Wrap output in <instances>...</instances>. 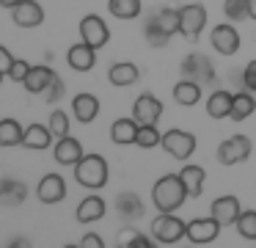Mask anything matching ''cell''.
Wrapping results in <instances>:
<instances>
[{"label": "cell", "instance_id": "obj_33", "mask_svg": "<svg viewBox=\"0 0 256 248\" xmlns=\"http://www.w3.org/2000/svg\"><path fill=\"white\" fill-rule=\"evenodd\" d=\"M154 17H157V22L166 28L168 36H176L179 28H182V20H179V9H171V6H166V9H160Z\"/></svg>", "mask_w": 256, "mask_h": 248}, {"label": "cell", "instance_id": "obj_7", "mask_svg": "<svg viewBox=\"0 0 256 248\" xmlns=\"http://www.w3.org/2000/svg\"><path fill=\"white\" fill-rule=\"evenodd\" d=\"M179 20H182L179 33H182L184 39H190V42H196V39L201 36V31H204V25H206V9L201 3H188V6L179 9Z\"/></svg>", "mask_w": 256, "mask_h": 248}, {"label": "cell", "instance_id": "obj_23", "mask_svg": "<svg viewBox=\"0 0 256 248\" xmlns=\"http://www.w3.org/2000/svg\"><path fill=\"white\" fill-rule=\"evenodd\" d=\"M232 99H234V94H228L226 88H215L206 97V116L210 119H228V113H232Z\"/></svg>", "mask_w": 256, "mask_h": 248}, {"label": "cell", "instance_id": "obj_41", "mask_svg": "<svg viewBox=\"0 0 256 248\" xmlns=\"http://www.w3.org/2000/svg\"><path fill=\"white\" fill-rule=\"evenodd\" d=\"M17 64V58H14L12 53H8V47H0V75L8 77V72H12V66Z\"/></svg>", "mask_w": 256, "mask_h": 248}, {"label": "cell", "instance_id": "obj_3", "mask_svg": "<svg viewBox=\"0 0 256 248\" xmlns=\"http://www.w3.org/2000/svg\"><path fill=\"white\" fill-rule=\"evenodd\" d=\"M184 231H188V223H184L182 218H176L174 212H160L152 220V237H154V242H160V245H174V242H179L184 237Z\"/></svg>", "mask_w": 256, "mask_h": 248}, {"label": "cell", "instance_id": "obj_32", "mask_svg": "<svg viewBox=\"0 0 256 248\" xmlns=\"http://www.w3.org/2000/svg\"><path fill=\"white\" fill-rule=\"evenodd\" d=\"M116 240H118V245H122V248H154V242H152L146 234H140L138 229H132V226L118 231Z\"/></svg>", "mask_w": 256, "mask_h": 248}, {"label": "cell", "instance_id": "obj_18", "mask_svg": "<svg viewBox=\"0 0 256 248\" xmlns=\"http://www.w3.org/2000/svg\"><path fill=\"white\" fill-rule=\"evenodd\" d=\"M66 61L74 72H91L96 64V47H91L88 42H80V44H72L66 53Z\"/></svg>", "mask_w": 256, "mask_h": 248}, {"label": "cell", "instance_id": "obj_40", "mask_svg": "<svg viewBox=\"0 0 256 248\" xmlns=\"http://www.w3.org/2000/svg\"><path fill=\"white\" fill-rule=\"evenodd\" d=\"M61 97H64V80H61V77H56V80L50 83V88L44 91V99H47L50 105H56Z\"/></svg>", "mask_w": 256, "mask_h": 248}, {"label": "cell", "instance_id": "obj_16", "mask_svg": "<svg viewBox=\"0 0 256 248\" xmlns=\"http://www.w3.org/2000/svg\"><path fill=\"white\" fill-rule=\"evenodd\" d=\"M56 77H58V72L52 69V66L36 64V66H30V72H28V77H25L22 86H25V91H28V94H44Z\"/></svg>", "mask_w": 256, "mask_h": 248}, {"label": "cell", "instance_id": "obj_2", "mask_svg": "<svg viewBox=\"0 0 256 248\" xmlns=\"http://www.w3.org/2000/svg\"><path fill=\"white\" fill-rule=\"evenodd\" d=\"M74 179L78 185L88 187V190H100L108 185V163L102 154H83L78 165H74Z\"/></svg>", "mask_w": 256, "mask_h": 248}, {"label": "cell", "instance_id": "obj_37", "mask_svg": "<svg viewBox=\"0 0 256 248\" xmlns=\"http://www.w3.org/2000/svg\"><path fill=\"white\" fill-rule=\"evenodd\" d=\"M47 124H50L56 141L64 138V135H69V116L64 113V110H50V121H47Z\"/></svg>", "mask_w": 256, "mask_h": 248}, {"label": "cell", "instance_id": "obj_8", "mask_svg": "<svg viewBox=\"0 0 256 248\" xmlns=\"http://www.w3.org/2000/svg\"><path fill=\"white\" fill-rule=\"evenodd\" d=\"M220 229L223 226L215 220V215H210V218H193V220H188V231H184V237H188L193 245H206V242L218 240Z\"/></svg>", "mask_w": 256, "mask_h": 248}, {"label": "cell", "instance_id": "obj_13", "mask_svg": "<svg viewBox=\"0 0 256 248\" xmlns=\"http://www.w3.org/2000/svg\"><path fill=\"white\" fill-rule=\"evenodd\" d=\"M210 215H215V220L220 226H237L240 215H242V207H240V198L237 196H220L212 201Z\"/></svg>", "mask_w": 256, "mask_h": 248}, {"label": "cell", "instance_id": "obj_38", "mask_svg": "<svg viewBox=\"0 0 256 248\" xmlns=\"http://www.w3.org/2000/svg\"><path fill=\"white\" fill-rule=\"evenodd\" d=\"M240 83H242V88H248V91L256 94V61H248L242 69V75H240Z\"/></svg>", "mask_w": 256, "mask_h": 248}, {"label": "cell", "instance_id": "obj_1", "mask_svg": "<svg viewBox=\"0 0 256 248\" xmlns=\"http://www.w3.org/2000/svg\"><path fill=\"white\" fill-rule=\"evenodd\" d=\"M188 198H190V193L179 174L160 176L154 182V187H152V204L157 207V212H176Z\"/></svg>", "mask_w": 256, "mask_h": 248}, {"label": "cell", "instance_id": "obj_30", "mask_svg": "<svg viewBox=\"0 0 256 248\" xmlns=\"http://www.w3.org/2000/svg\"><path fill=\"white\" fill-rule=\"evenodd\" d=\"M144 36H146V42L152 44V47H168V42H171L174 36H168L166 33V28L157 22V17L152 14L149 20H146V25H144Z\"/></svg>", "mask_w": 256, "mask_h": 248}, {"label": "cell", "instance_id": "obj_28", "mask_svg": "<svg viewBox=\"0 0 256 248\" xmlns=\"http://www.w3.org/2000/svg\"><path fill=\"white\" fill-rule=\"evenodd\" d=\"M256 110V99H254V91H237L232 99V113H228V119L232 121H245L250 113Z\"/></svg>", "mask_w": 256, "mask_h": 248}, {"label": "cell", "instance_id": "obj_24", "mask_svg": "<svg viewBox=\"0 0 256 248\" xmlns=\"http://www.w3.org/2000/svg\"><path fill=\"white\" fill-rule=\"evenodd\" d=\"M0 198H3V207H20L28 198V187H25V182L14 179V176H3Z\"/></svg>", "mask_w": 256, "mask_h": 248}, {"label": "cell", "instance_id": "obj_22", "mask_svg": "<svg viewBox=\"0 0 256 248\" xmlns=\"http://www.w3.org/2000/svg\"><path fill=\"white\" fill-rule=\"evenodd\" d=\"M138 130L140 124L135 119H116L110 127V138L116 146H130V143H138Z\"/></svg>", "mask_w": 256, "mask_h": 248}, {"label": "cell", "instance_id": "obj_9", "mask_svg": "<svg viewBox=\"0 0 256 248\" xmlns=\"http://www.w3.org/2000/svg\"><path fill=\"white\" fill-rule=\"evenodd\" d=\"M210 44L215 47V53H220V55H237V50H240V33H237V28L234 25H228V22H220V25H215L212 28V33H210Z\"/></svg>", "mask_w": 256, "mask_h": 248}, {"label": "cell", "instance_id": "obj_42", "mask_svg": "<svg viewBox=\"0 0 256 248\" xmlns=\"http://www.w3.org/2000/svg\"><path fill=\"white\" fill-rule=\"evenodd\" d=\"M105 242H102L100 234H94V231H88V234H83V240H80V248H102Z\"/></svg>", "mask_w": 256, "mask_h": 248}, {"label": "cell", "instance_id": "obj_39", "mask_svg": "<svg viewBox=\"0 0 256 248\" xmlns=\"http://www.w3.org/2000/svg\"><path fill=\"white\" fill-rule=\"evenodd\" d=\"M28 72H30V64H28V61H17V64L12 66V72H8V80H12V83H25Z\"/></svg>", "mask_w": 256, "mask_h": 248}, {"label": "cell", "instance_id": "obj_35", "mask_svg": "<svg viewBox=\"0 0 256 248\" xmlns=\"http://www.w3.org/2000/svg\"><path fill=\"white\" fill-rule=\"evenodd\" d=\"M237 231L242 240L256 242V209H242V215L237 220Z\"/></svg>", "mask_w": 256, "mask_h": 248}, {"label": "cell", "instance_id": "obj_14", "mask_svg": "<svg viewBox=\"0 0 256 248\" xmlns=\"http://www.w3.org/2000/svg\"><path fill=\"white\" fill-rule=\"evenodd\" d=\"M12 20L17 28H39L44 22V9L36 0H20L12 9Z\"/></svg>", "mask_w": 256, "mask_h": 248}, {"label": "cell", "instance_id": "obj_31", "mask_svg": "<svg viewBox=\"0 0 256 248\" xmlns=\"http://www.w3.org/2000/svg\"><path fill=\"white\" fill-rule=\"evenodd\" d=\"M108 11L116 20H135L140 14V0H108Z\"/></svg>", "mask_w": 256, "mask_h": 248}, {"label": "cell", "instance_id": "obj_5", "mask_svg": "<svg viewBox=\"0 0 256 248\" xmlns=\"http://www.w3.org/2000/svg\"><path fill=\"white\" fill-rule=\"evenodd\" d=\"M179 69H182V77L196 80V83H201V86L215 83V64H212V58H206L204 53H190L188 58L182 61Z\"/></svg>", "mask_w": 256, "mask_h": 248}, {"label": "cell", "instance_id": "obj_43", "mask_svg": "<svg viewBox=\"0 0 256 248\" xmlns=\"http://www.w3.org/2000/svg\"><path fill=\"white\" fill-rule=\"evenodd\" d=\"M12 248H22V245H30V240H25V237H17L14 242H8Z\"/></svg>", "mask_w": 256, "mask_h": 248}, {"label": "cell", "instance_id": "obj_15", "mask_svg": "<svg viewBox=\"0 0 256 248\" xmlns=\"http://www.w3.org/2000/svg\"><path fill=\"white\" fill-rule=\"evenodd\" d=\"M83 143L78 141V138H72V135H64V138H58L56 141V149H52V157H56V163H61V165H78L80 160H83Z\"/></svg>", "mask_w": 256, "mask_h": 248}, {"label": "cell", "instance_id": "obj_26", "mask_svg": "<svg viewBox=\"0 0 256 248\" xmlns=\"http://www.w3.org/2000/svg\"><path fill=\"white\" fill-rule=\"evenodd\" d=\"M174 99H176V105H182V108H193V105H198L201 102V83L182 77V80L174 86Z\"/></svg>", "mask_w": 256, "mask_h": 248}, {"label": "cell", "instance_id": "obj_44", "mask_svg": "<svg viewBox=\"0 0 256 248\" xmlns=\"http://www.w3.org/2000/svg\"><path fill=\"white\" fill-rule=\"evenodd\" d=\"M248 11H250V20H256V0H248Z\"/></svg>", "mask_w": 256, "mask_h": 248}, {"label": "cell", "instance_id": "obj_34", "mask_svg": "<svg viewBox=\"0 0 256 248\" xmlns=\"http://www.w3.org/2000/svg\"><path fill=\"white\" fill-rule=\"evenodd\" d=\"M162 143V132L157 130V124H140V130H138V143L135 146H140V149H154V146H160Z\"/></svg>", "mask_w": 256, "mask_h": 248}, {"label": "cell", "instance_id": "obj_17", "mask_svg": "<svg viewBox=\"0 0 256 248\" xmlns=\"http://www.w3.org/2000/svg\"><path fill=\"white\" fill-rule=\"evenodd\" d=\"M72 113H74V119H78L80 124H91V121L100 116V99H96L94 94H88V91L74 94V99H72Z\"/></svg>", "mask_w": 256, "mask_h": 248}, {"label": "cell", "instance_id": "obj_29", "mask_svg": "<svg viewBox=\"0 0 256 248\" xmlns=\"http://www.w3.org/2000/svg\"><path fill=\"white\" fill-rule=\"evenodd\" d=\"M25 141V130L20 127L17 119H3L0 121V146L12 149V146H22Z\"/></svg>", "mask_w": 256, "mask_h": 248}, {"label": "cell", "instance_id": "obj_6", "mask_svg": "<svg viewBox=\"0 0 256 248\" xmlns=\"http://www.w3.org/2000/svg\"><path fill=\"white\" fill-rule=\"evenodd\" d=\"M196 143H198L196 135L188 132V130H168V132H162V149H166L174 160H182V163L193 157Z\"/></svg>", "mask_w": 256, "mask_h": 248}, {"label": "cell", "instance_id": "obj_4", "mask_svg": "<svg viewBox=\"0 0 256 248\" xmlns=\"http://www.w3.org/2000/svg\"><path fill=\"white\" fill-rule=\"evenodd\" d=\"M250 152H254V143H250L248 135H232L218 146L215 154L220 165H240L250 157Z\"/></svg>", "mask_w": 256, "mask_h": 248}, {"label": "cell", "instance_id": "obj_19", "mask_svg": "<svg viewBox=\"0 0 256 248\" xmlns=\"http://www.w3.org/2000/svg\"><path fill=\"white\" fill-rule=\"evenodd\" d=\"M108 212V204L105 198H100L96 193H91V196H86L83 201L78 204V209H74V218H78V223H91V220H102Z\"/></svg>", "mask_w": 256, "mask_h": 248}, {"label": "cell", "instance_id": "obj_36", "mask_svg": "<svg viewBox=\"0 0 256 248\" xmlns=\"http://www.w3.org/2000/svg\"><path fill=\"white\" fill-rule=\"evenodd\" d=\"M223 14L232 22H240V20H245V17H250L248 0H226V3H223Z\"/></svg>", "mask_w": 256, "mask_h": 248}, {"label": "cell", "instance_id": "obj_12", "mask_svg": "<svg viewBox=\"0 0 256 248\" xmlns=\"http://www.w3.org/2000/svg\"><path fill=\"white\" fill-rule=\"evenodd\" d=\"M36 198L42 204H58L66 198V182L61 174H44L36 185Z\"/></svg>", "mask_w": 256, "mask_h": 248}, {"label": "cell", "instance_id": "obj_20", "mask_svg": "<svg viewBox=\"0 0 256 248\" xmlns=\"http://www.w3.org/2000/svg\"><path fill=\"white\" fill-rule=\"evenodd\" d=\"M144 212H146V207H144V201H140L138 193L124 190V193L116 196V215L122 220H138Z\"/></svg>", "mask_w": 256, "mask_h": 248}, {"label": "cell", "instance_id": "obj_21", "mask_svg": "<svg viewBox=\"0 0 256 248\" xmlns=\"http://www.w3.org/2000/svg\"><path fill=\"white\" fill-rule=\"evenodd\" d=\"M52 138H56V135H52L50 124H39V121H34V124L25 127V141H22V146L42 152V149H47V146L52 143Z\"/></svg>", "mask_w": 256, "mask_h": 248}, {"label": "cell", "instance_id": "obj_25", "mask_svg": "<svg viewBox=\"0 0 256 248\" xmlns=\"http://www.w3.org/2000/svg\"><path fill=\"white\" fill-rule=\"evenodd\" d=\"M138 77H140V69L132 64V61H122V64H113V66H110V72H108V80H110L116 88L132 86V83H138Z\"/></svg>", "mask_w": 256, "mask_h": 248}, {"label": "cell", "instance_id": "obj_45", "mask_svg": "<svg viewBox=\"0 0 256 248\" xmlns=\"http://www.w3.org/2000/svg\"><path fill=\"white\" fill-rule=\"evenodd\" d=\"M17 3H20V0H0V6H3V9H14Z\"/></svg>", "mask_w": 256, "mask_h": 248}, {"label": "cell", "instance_id": "obj_27", "mask_svg": "<svg viewBox=\"0 0 256 248\" xmlns=\"http://www.w3.org/2000/svg\"><path fill=\"white\" fill-rule=\"evenodd\" d=\"M179 176H182L184 187H188L190 198H198L201 193H204V182H206V171L201 168V165H184L182 171H179Z\"/></svg>", "mask_w": 256, "mask_h": 248}, {"label": "cell", "instance_id": "obj_10", "mask_svg": "<svg viewBox=\"0 0 256 248\" xmlns=\"http://www.w3.org/2000/svg\"><path fill=\"white\" fill-rule=\"evenodd\" d=\"M80 39L83 42H88L91 47H105L108 39H110V31H108L105 20H102L100 14H86L83 20H80Z\"/></svg>", "mask_w": 256, "mask_h": 248}, {"label": "cell", "instance_id": "obj_11", "mask_svg": "<svg viewBox=\"0 0 256 248\" xmlns=\"http://www.w3.org/2000/svg\"><path fill=\"white\" fill-rule=\"evenodd\" d=\"M162 110H166V105H162L154 94H140L132 105V119L138 121V124H157Z\"/></svg>", "mask_w": 256, "mask_h": 248}]
</instances>
